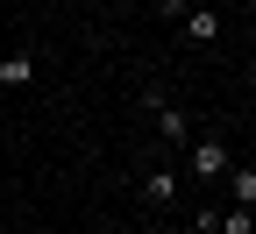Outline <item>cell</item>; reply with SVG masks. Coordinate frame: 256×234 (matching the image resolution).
I'll return each mask as SVG.
<instances>
[{"mask_svg": "<svg viewBox=\"0 0 256 234\" xmlns=\"http://www.w3.org/2000/svg\"><path fill=\"white\" fill-rule=\"evenodd\" d=\"M178 21H185V36H192V43H214V36H220V7H185Z\"/></svg>", "mask_w": 256, "mask_h": 234, "instance_id": "cell-5", "label": "cell"}, {"mask_svg": "<svg viewBox=\"0 0 256 234\" xmlns=\"http://www.w3.org/2000/svg\"><path fill=\"white\" fill-rule=\"evenodd\" d=\"M235 171V156H228V142H220V135H200V142H192V178H228Z\"/></svg>", "mask_w": 256, "mask_h": 234, "instance_id": "cell-1", "label": "cell"}, {"mask_svg": "<svg viewBox=\"0 0 256 234\" xmlns=\"http://www.w3.org/2000/svg\"><path fill=\"white\" fill-rule=\"evenodd\" d=\"M28 78H36V57H28V50H14V57H0V92H22Z\"/></svg>", "mask_w": 256, "mask_h": 234, "instance_id": "cell-3", "label": "cell"}, {"mask_svg": "<svg viewBox=\"0 0 256 234\" xmlns=\"http://www.w3.org/2000/svg\"><path fill=\"white\" fill-rule=\"evenodd\" d=\"M142 199H150V206H171V199H178V171H171V163H156V171L142 178Z\"/></svg>", "mask_w": 256, "mask_h": 234, "instance_id": "cell-4", "label": "cell"}, {"mask_svg": "<svg viewBox=\"0 0 256 234\" xmlns=\"http://www.w3.org/2000/svg\"><path fill=\"white\" fill-rule=\"evenodd\" d=\"M214 234H256V213H249V206H228V213H214Z\"/></svg>", "mask_w": 256, "mask_h": 234, "instance_id": "cell-7", "label": "cell"}, {"mask_svg": "<svg viewBox=\"0 0 256 234\" xmlns=\"http://www.w3.org/2000/svg\"><path fill=\"white\" fill-rule=\"evenodd\" d=\"M150 114H156V142H164V149H185V107H171V99L164 92H150Z\"/></svg>", "mask_w": 256, "mask_h": 234, "instance_id": "cell-2", "label": "cell"}, {"mask_svg": "<svg viewBox=\"0 0 256 234\" xmlns=\"http://www.w3.org/2000/svg\"><path fill=\"white\" fill-rule=\"evenodd\" d=\"M228 192H235V206H256V163H235V171H228Z\"/></svg>", "mask_w": 256, "mask_h": 234, "instance_id": "cell-6", "label": "cell"}]
</instances>
